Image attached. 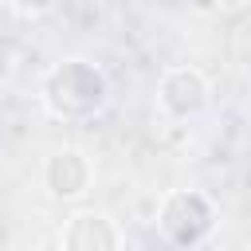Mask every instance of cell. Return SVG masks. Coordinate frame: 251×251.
<instances>
[{
	"instance_id": "6da1fadb",
	"label": "cell",
	"mask_w": 251,
	"mask_h": 251,
	"mask_svg": "<svg viewBox=\"0 0 251 251\" xmlns=\"http://www.w3.org/2000/svg\"><path fill=\"white\" fill-rule=\"evenodd\" d=\"M39 102L55 122H90L110 102V78L98 63L71 55L47 67L39 82Z\"/></svg>"
},
{
	"instance_id": "7a4b0ae2",
	"label": "cell",
	"mask_w": 251,
	"mask_h": 251,
	"mask_svg": "<svg viewBox=\"0 0 251 251\" xmlns=\"http://www.w3.org/2000/svg\"><path fill=\"white\" fill-rule=\"evenodd\" d=\"M157 231L173 247H204L216 231V204L200 188H173L157 204Z\"/></svg>"
},
{
	"instance_id": "3957f363",
	"label": "cell",
	"mask_w": 251,
	"mask_h": 251,
	"mask_svg": "<svg viewBox=\"0 0 251 251\" xmlns=\"http://www.w3.org/2000/svg\"><path fill=\"white\" fill-rule=\"evenodd\" d=\"M212 106V82L200 67H169L157 82V110L173 122H192Z\"/></svg>"
},
{
	"instance_id": "277c9868",
	"label": "cell",
	"mask_w": 251,
	"mask_h": 251,
	"mask_svg": "<svg viewBox=\"0 0 251 251\" xmlns=\"http://www.w3.org/2000/svg\"><path fill=\"white\" fill-rule=\"evenodd\" d=\"M90 180H94L90 157L75 145H63L43 161V184L55 200H82L90 192Z\"/></svg>"
},
{
	"instance_id": "5b68a950",
	"label": "cell",
	"mask_w": 251,
	"mask_h": 251,
	"mask_svg": "<svg viewBox=\"0 0 251 251\" xmlns=\"http://www.w3.org/2000/svg\"><path fill=\"white\" fill-rule=\"evenodd\" d=\"M59 243L67 251H118L122 247V231L114 227V220L106 212H75L63 231H59Z\"/></svg>"
},
{
	"instance_id": "8992f818",
	"label": "cell",
	"mask_w": 251,
	"mask_h": 251,
	"mask_svg": "<svg viewBox=\"0 0 251 251\" xmlns=\"http://www.w3.org/2000/svg\"><path fill=\"white\" fill-rule=\"evenodd\" d=\"M20 16H47V12H55L63 0H8Z\"/></svg>"
},
{
	"instance_id": "52a82bcc",
	"label": "cell",
	"mask_w": 251,
	"mask_h": 251,
	"mask_svg": "<svg viewBox=\"0 0 251 251\" xmlns=\"http://www.w3.org/2000/svg\"><path fill=\"white\" fill-rule=\"evenodd\" d=\"M12 71H16V55H12V47L0 43V86L12 78Z\"/></svg>"
},
{
	"instance_id": "ba28073f",
	"label": "cell",
	"mask_w": 251,
	"mask_h": 251,
	"mask_svg": "<svg viewBox=\"0 0 251 251\" xmlns=\"http://www.w3.org/2000/svg\"><path fill=\"white\" fill-rule=\"evenodd\" d=\"M188 4H192V8H200V12H212V8H216V0H188Z\"/></svg>"
}]
</instances>
